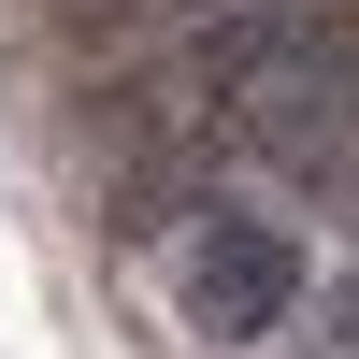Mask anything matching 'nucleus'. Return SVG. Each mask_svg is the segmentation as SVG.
<instances>
[{
  "label": "nucleus",
  "mask_w": 359,
  "mask_h": 359,
  "mask_svg": "<svg viewBox=\"0 0 359 359\" xmlns=\"http://www.w3.org/2000/svg\"><path fill=\"white\" fill-rule=\"evenodd\" d=\"M216 115H230L245 158H273V187L302 216L359 230V43H331V29H245Z\"/></svg>",
  "instance_id": "1"
},
{
  "label": "nucleus",
  "mask_w": 359,
  "mask_h": 359,
  "mask_svg": "<svg viewBox=\"0 0 359 359\" xmlns=\"http://www.w3.org/2000/svg\"><path fill=\"white\" fill-rule=\"evenodd\" d=\"M287 302H302V245L273 216H187L172 230V316L201 345H273Z\"/></svg>",
  "instance_id": "2"
}]
</instances>
